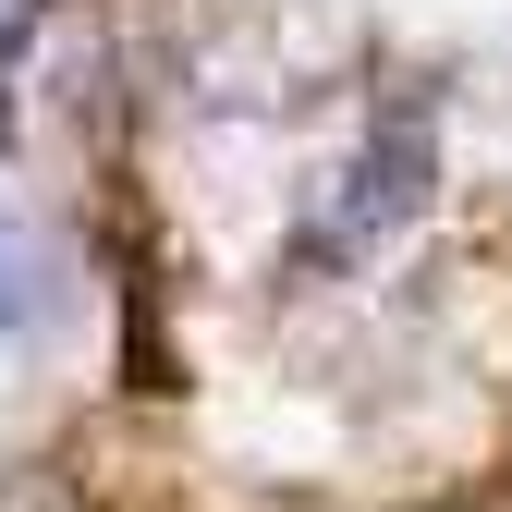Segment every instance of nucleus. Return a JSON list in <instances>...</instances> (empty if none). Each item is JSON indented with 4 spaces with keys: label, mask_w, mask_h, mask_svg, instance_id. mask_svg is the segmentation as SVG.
<instances>
[{
    "label": "nucleus",
    "mask_w": 512,
    "mask_h": 512,
    "mask_svg": "<svg viewBox=\"0 0 512 512\" xmlns=\"http://www.w3.org/2000/svg\"><path fill=\"white\" fill-rule=\"evenodd\" d=\"M415 171H427V122H415V110H391V122H378V147H366V171H354L366 196H354V220H342V232H391V220L415 208Z\"/></svg>",
    "instance_id": "1"
},
{
    "label": "nucleus",
    "mask_w": 512,
    "mask_h": 512,
    "mask_svg": "<svg viewBox=\"0 0 512 512\" xmlns=\"http://www.w3.org/2000/svg\"><path fill=\"white\" fill-rule=\"evenodd\" d=\"M0 317H25V269H13V256H0Z\"/></svg>",
    "instance_id": "2"
}]
</instances>
